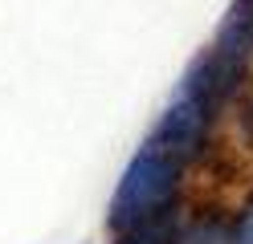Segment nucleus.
I'll return each mask as SVG.
<instances>
[{"label": "nucleus", "instance_id": "nucleus-3", "mask_svg": "<svg viewBox=\"0 0 253 244\" xmlns=\"http://www.w3.org/2000/svg\"><path fill=\"white\" fill-rule=\"evenodd\" d=\"M212 130H216V118L209 110H204L196 98H188V94H171V102L164 106V114H160V122H155V130H151V139L160 142V146H168L176 159H184V163H196V159H204L209 155V142H212Z\"/></svg>", "mask_w": 253, "mask_h": 244}, {"label": "nucleus", "instance_id": "nucleus-8", "mask_svg": "<svg viewBox=\"0 0 253 244\" xmlns=\"http://www.w3.org/2000/svg\"><path fill=\"white\" fill-rule=\"evenodd\" d=\"M237 126H241V142L253 151V90L237 102Z\"/></svg>", "mask_w": 253, "mask_h": 244}, {"label": "nucleus", "instance_id": "nucleus-5", "mask_svg": "<svg viewBox=\"0 0 253 244\" xmlns=\"http://www.w3.org/2000/svg\"><path fill=\"white\" fill-rule=\"evenodd\" d=\"M176 228H180V208H168V211H160V216H151V220L135 224V228L115 232L110 244H171Z\"/></svg>", "mask_w": 253, "mask_h": 244}, {"label": "nucleus", "instance_id": "nucleus-2", "mask_svg": "<svg viewBox=\"0 0 253 244\" xmlns=\"http://www.w3.org/2000/svg\"><path fill=\"white\" fill-rule=\"evenodd\" d=\"M249 65L253 61L237 57V53H229V49H220V45H209V49H200V53L192 57V65L184 70L176 90L188 94V98H196V102L220 122V114L245 98Z\"/></svg>", "mask_w": 253, "mask_h": 244}, {"label": "nucleus", "instance_id": "nucleus-4", "mask_svg": "<svg viewBox=\"0 0 253 244\" xmlns=\"http://www.w3.org/2000/svg\"><path fill=\"white\" fill-rule=\"evenodd\" d=\"M212 45L253 61V0H233L229 12H225V21H220V29H216Z\"/></svg>", "mask_w": 253, "mask_h": 244}, {"label": "nucleus", "instance_id": "nucleus-7", "mask_svg": "<svg viewBox=\"0 0 253 244\" xmlns=\"http://www.w3.org/2000/svg\"><path fill=\"white\" fill-rule=\"evenodd\" d=\"M229 244H253V195L241 204V211L229 224Z\"/></svg>", "mask_w": 253, "mask_h": 244}, {"label": "nucleus", "instance_id": "nucleus-1", "mask_svg": "<svg viewBox=\"0 0 253 244\" xmlns=\"http://www.w3.org/2000/svg\"><path fill=\"white\" fill-rule=\"evenodd\" d=\"M184 167H188L184 159H176L168 146L147 139L115 183V195H110V208H106V228L123 232V228H135L168 208H176L180 187H184Z\"/></svg>", "mask_w": 253, "mask_h": 244}, {"label": "nucleus", "instance_id": "nucleus-6", "mask_svg": "<svg viewBox=\"0 0 253 244\" xmlns=\"http://www.w3.org/2000/svg\"><path fill=\"white\" fill-rule=\"evenodd\" d=\"M171 244H229V224L220 216H192L180 220Z\"/></svg>", "mask_w": 253, "mask_h": 244}]
</instances>
